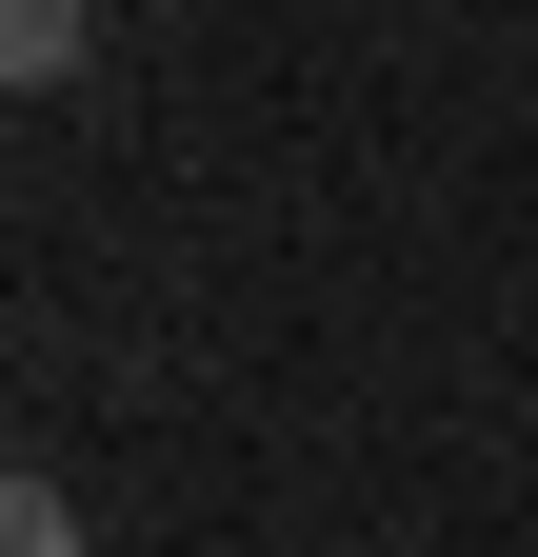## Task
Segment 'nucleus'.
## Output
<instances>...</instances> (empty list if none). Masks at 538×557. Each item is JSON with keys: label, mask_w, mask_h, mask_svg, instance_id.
<instances>
[{"label": "nucleus", "mask_w": 538, "mask_h": 557, "mask_svg": "<svg viewBox=\"0 0 538 557\" xmlns=\"http://www.w3.org/2000/svg\"><path fill=\"white\" fill-rule=\"evenodd\" d=\"M0 81H81V0H0Z\"/></svg>", "instance_id": "nucleus-1"}, {"label": "nucleus", "mask_w": 538, "mask_h": 557, "mask_svg": "<svg viewBox=\"0 0 538 557\" xmlns=\"http://www.w3.org/2000/svg\"><path fill=\"white\" fill-rule=\"evenodd\" d=\"M0 557H81V518H60V478H21V498H0Z\"/></svg>", "instance_id": "nucleus-2"}]
</instances>
